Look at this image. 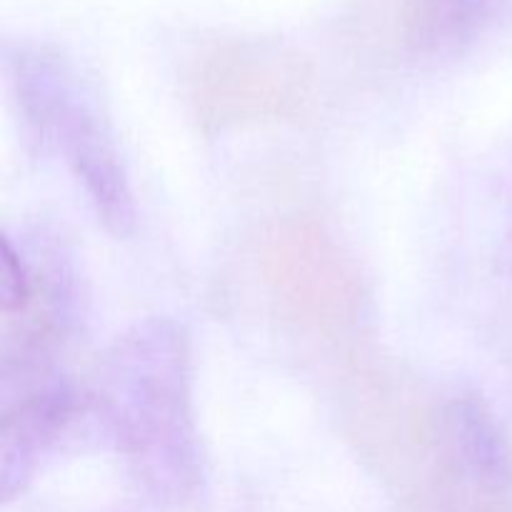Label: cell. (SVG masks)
<instances>
[{"label": "cell", "instance_id": "obj_4", "mask_svg": "<svg viewBox=\"0 0 512 512\" xmlns=\"http://www.w3.org/2000/svg\"><path fill=\"white\" fill-rule=\"evenodd\" d=\"M500 0H393L395 25L408 53L450 58L478 40Z\"/></svg>", "mask_w": 512, "mask_h": 512}, {"label": "cell", "instance_id": "obj_1", "mask_svg": "<svg viewBox=\"0 0 512 512\" xmlns=\"http://www.w3.org/2000/svg\"><path fill=\"white\" fill-rule=\"evenodd\" d=\"M88 405L145 498L163 508L198 500L205 458L183 325L148 318L118 335L100 358Z\"/></svg>", "mask_w": 512, "mask_h": 512}, {"label": "cell", "instance_id": "obj_5", "mask_svg": "<svg viewBox=\"0 0 512 512\" xmlns=\"http://www.w3.org/2000/svg\"><path fill=\"white\" fill-rule=\"evenodd\" d=\"M450 450L475 480L500 483L510 468L505 435L478 395H458L443 415Z\"/></svg>", "mask_w": 512, "mask_h": 512}, {"label": "cell", "instance_id": "obj_7", "mask_svg": "<svg viewBox=\"0 0 512 512\" xmlns=\"http://www.w3.org/2000/svg\"><path fill=\"white\" fill-rule=\"evenodd\" d=\"M500 265H503L505 273L512 275V208L508 215V228H505L503 245H500Z\"/></svg>", "mask_w": 512, "mask_h": 512}, {"label": "cell", "instance_id": "obj_6", "mask_svg": "<svg viewBox=\"0 0 512 512\" xmlns=\"http://www.w3.org/2000/svg\"><path fill=\"white\" fill-rule=\"evenodd\" d=\"M35 295V275L23 250L15 248L10 235H3L0 253V310L3 315L23 313Z\"/></svg>", "mask_w": 512, "mask_h": 512}, {"label": "cell", "instance_id": "obj_3", "mask_svg": "<svg viewBox=\"0 0 512 512\" xmlns=\"http://www.w3.org/2000/svg\"><path fill=\"white\" fill-rule=\"evenodd\" d=\"M90 413L88 395L50 380L8 405L0 425V498H20L43 465L68 438L70 428Z\"/></svg>", "mask_w": 512, "mask_h": 512}, {"label": "cell", "instance_id": "obj_2", "mask_svg": "<svg viewBox=\"0 0 512 512\" xmlns=\"http://www.w3.org/2000/svg\"><path fill=\"white\" fill-rule=\"evenodd\" d=\"M13 95L40 143L68 165L85 200L113 238L135 230V195L118 135L93 80L60 48L20 43L8 50Z\"/></svg>", "mask_w": 512, "mask_h": 512}]
</instances>
